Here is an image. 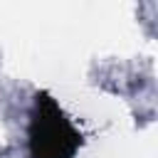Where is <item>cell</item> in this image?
I'll return each instance as SVG.
<instances>
[{
  "label": "cell",
  "instance_id": "cell-1",
  "mask_svg": "<svg viewBox=\"0 0 158 158\" xmlns=\"http://www.w3.org/2000/svg\"><path fill=\"white\" fill-rule=\"evenodd\" d=\"M27 143L32 158H74L81 146V133L47 91L35 96Z\"/></svg>",
  "mask_w": 158,
  "mask_h": 158
}]
</instances>
